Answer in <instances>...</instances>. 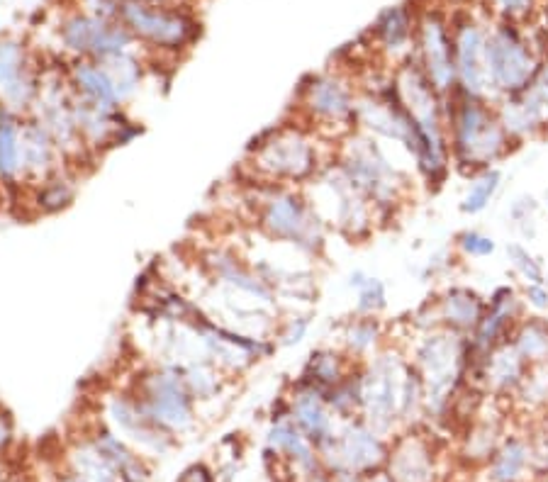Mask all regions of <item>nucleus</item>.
<instances>
[{"mask_svg":"<svg viewBox=\"0 0 548 482\" xmlns=\"http://www.w3.org/2000/svg\"><path fill=\"white\" fill-rule=\"evenodd\" d=\"M444 115L451 166L466 176L497 166L519 149L500 122L495 100L473 98L456 88L451 95H444Z\"/></svg>","mask_w":548,"mask_h":482,"instance_id":"nucleus-1","label":"nucleus"},{"mask_svg":"<svg viewBox=\"0 0 548 482\" xmlns=\"http://www.w3.org/2000/svg\"><path fill=\"white\" fill-rule=\"evenodd\" d=\"M415 351L410 353L412 366L422 375L424 407L429 412H441L451 407L458 390L468 383L471 371V344L468 336L436 327L419 332Z\"/></svg>","mask_w":548,"mask_h":482,"instance_id":"nucleus-2","label":"nucleus"},{"mask_svg":"<svg viewBox=\"0 0 548 482\" xmlns=\"http://www.w3.org/2000/svg\"><path fill=\"white\" fill-rule=\"evenodd\" d=\"M337 166L351 186L373 205L376 215H393L410 190V181L402 176L400 168L390 164L380 144L366 132L346 134Z\"/></svg>","mask_w":548,"mask_h":482,"instance_id":"nucleus-3","label":"nucleus"},{"mask_svg":"<svg viewBox=\"0 0 548 482\" xmlns=\"http://www.w3.org/2000/svg\"><path fill=\"white\" fill-rule=\"evenodd\" d=\"M254 173L266 186H298L320 176L317 139L305 125H281L261 134L249 147Z\"/></svg>","mask_w":548,"mask_h":482,"instance_id":"nucleus-4","label":"nucleus"},{"mask_svg":"<svg viewBox=\"0 0 548 482\" xmlns=\"http://www.w3.org/2000/svg\"><path fill=\"white\" fill-rule=\"evenodd\" d=\"M259 227L268 239L295 246L307 256H320L324 249V220L300 190L268 188L259 207Z\"/></svg>","mask_w":548,"mask_h":482,"instance_id":"nucleus-5","label":"nucleus"},{"mask_svg":"<svg viewBox=\"0 0 548 482\" xmlns=\"http://www.w3.org/2000/svg\"><path fill=\"white\" fill-rule=\"evenodd\" d=\"M485 64H488L492 100L522 93L541 69L539 56L510 22H502L488 35Z\"/></svg>","mask_w":548,"mask_h":482,"instance_id":"nucleus-6","label":"nucleus"},{"mask_svg":"<svg viewBox=\"0 0 548 482\" xmlns=\"http://www.w3.org/2000/svg\"><path fill=\"white\" fill-rule=\"evenodd\" d=\"M410 358L380 351L361 366V414L371 429H388L400 417L402 385Z\"/></svg>","mask_w":548,"mask_h":482,"instance_id":"nucleus-7","label":"nucleus"},{"mask_svg":"<svg viewBox=\"0 0 548 482\" xmlns=\"http://www.w3.org/2000/svg\"><path fill=\"white\" fill-rule=\"evenodd\" d=\"M134 400L156 427L183 431L193 424V400L178 368H154L137 380Z\"/></svg>","mask_w":548,"mask_h":482,"instance_id":"nucleus-8","label":"nucleus"},{"mask_svg":"<svg viewBox=\"0 0 548 482\" xmlns=\"http://www.w3.org/2000/svg\"><path fill=\"white\" fill-rule=\"evenodd\" d=\"M356 100L359 95L344 78L320 74L300 88L298 108L310 130L324 132L329 127L334 132V127H341V132L351 134L356 130Z\"/></svg>","mask_w":548,"mask_h":482,"instance_id":"nucleus-9","label":"nucleus"},{"mask_svg":"<svg viewBox=\"0 0 548 482\" xmlns=\"http://www.w3.org/2000/svg\"><path fill=\"white\" fill-rule=\"evenodd\" d=\"M120 20L132 37L159 49H183L198 37V22L183 10H169L144 0H120Z\"/></svg>","mask_w":548,"mask_h":482,"instance_id":"nucleus-10","label":"nucleus"},{"mask_svg":"<svg viewBox=\"0 0 548 482\" xmlns=\"http://www.w3.org/2000/svg\"><path fill=\"white\" fill-rule=\"evenodd\" d=\"M35 117L39 125L47 130L49 137L54 139L61 156H81L88 147L83 144L81 132H78L76 117H74V93H66V88L59 81H42L35 103H32Z\"/></svg>","mask_w":548,"mask_h":482,"instance_id":"nucleus-11","label":"nucleus"},{"mask_svg":"<svg viewBox=\"0 0 548 482\" xmlns=\"http://www.w3.org/2000/svg\"><path fill=\"white\" fill-rule=\"evenodd\" d=\"M419 66L427 74L432 86L441 95L456 91V56L454 32L436 13H427L419 20Z\"/></svg>","mask_w":548,"mask_h":482,"instance_id":"nucleus-12","label":"nucleus"},{"mask_svg":"<svg viewBox=\"0 0 548 482\" xmlns=\"http://www.w3.org/2000/svg\"><path fill=\"white\" fill-rule=\"evenodd\" d=\"M524 317V300L514 285H500L488 297V310L473 334L468 336L471 344V363L480 361L488 353L500 346L502 341H510L514 324Z\"/></svg>","mask_w":548,"mask_h":482,"instance_id":"nucleus-13","label":"nucleus"},{"mask_svg":"<svg viewBox=\"0 0 548 482\" xmlns=\"http://www.w3.org/2000/svg\"><path fill=\"white\" fill-rule=\"evenodd\" d=\"M61 39L71 52L100 61L125 54L132 44V32L125 25H113L110 20L93 15H74L61 25Z\"/></svg>","mask_w":548,"mask_h":482,"instance_id":"nucleus-14","label":"nucleus"},{"mask_svg":"<svg viewBox=\"0 0 548 482\" xmlns=\"http://www.w3.org/2000/svg\"><path fill=\"white\" fill-rule=\"evenodd\" d=\"M485 42L488 35L473 20L456 22L454 56H456V88L473 98H490L488 64H485Z\"/></svg>","mask_w":548,"mask_h":482,"instance_id":"nucleus-15","label":"nucleus"},{"mask_svg":"<svg viewBox=\"0 0 548 482\" xmlns=\"http://www.w3.org/2000/svg\"><path fill=\"white\" fill-rule=\"evenodd\" d=\"M529 371L531 366L519 356L512 341H502L488 356L471 363L468 383L485 385V390L495 392V395H512V392L522 390L524 380L529 378Z\"/></svg>","mask_w":548,"mask_h":482,"instance_id":"nucleus-16","label":"nucleus"},{"mask_svg":"<svg viewBox=\"0 0 548 482\" xmlns=\"http://www.w3.org/2000/svg\"><path fill=\"white\" fill-rule=\"evenodd\" d=\"M327 456L334 458L337 468L346 473H363L373 470L385 458V446L378 439L376 429L368 424H349L339 436H329L320 446Z\"/></svg>","mask_w":548,"mask_h":482,"instance_id":"nucleus-17","label":"nucleus"},{"mask_svg":"<svg viewBox=\"0 0 548 482\" xmlns=\"http://www.w3.org/2000/svg\"><path fill=\"white\" fill-rule=\"evenodd\" d=\"M39 83L18 42H0V103L10 112L32 108Z\"/></svg>","mask_w":548,"mask_h":482,"instance_id":"nucleus-18","label":"nucleus"},{"mask_svg":"<svg viewBox=\"0 0 548 482\" xmlns=\"http://www.w3.org/2000/svg\"><path fill=\"white\" fill-rule=\"evenodd\" d=\"M497 115L505 130L510 132L514 142L522 147L524 142L536 137H546L548 134V117L541 100L531 88H524L522 93L507 95V98L495 100Z\"/></svg>","mask_w":548,"mask_h":482,"instance_id":"nucleus-19","label":"nucleus"},{"mask_svg":"<svg viewBox=\"0 0 548 482\" xmlns=\"http://www.w3.org/2000/svg\"><path fill=\"white\" fill-rule=\"evenodd\" d=\"M64 159L61 151L49 137L47 130L37 120H27L20 125V161H22V181L39 186L47 178L57 176L61 171L57 161Z\"/></svg>","mask_w":548,"mask_h":482,"instance_id":"nucleus-20","label":"nucleus"},{"mask_svg":"<svg viewBox=\"0 0 548 482\" xmlns=\"http://www.w3.org/2000/svg\"><path fill=\"white\" fill-rule=\"evenodd\" d=\"M439 327L471 336L488 310V297H483L471 285H449L444 293L434 297Z\"/></svg>","mask_w":548,"mask_h":482,"instance_id":"nucleus-21","label":"nucleus"},{"mask_svg":"<svg viewBox=\"0 0 548 482\" xmlns=\"http://www.w3.org/2000/svg\"><path fill=\"white\" fill-rule=\"evenodd\" d=\"M288 414L295 422V427L303 431L312 444L322 446L334 434L332 407H329L327 395L322 390L312 388V385H305L298 380L293 397L288 402Z\"/></svg>","mask_w":548,"mask_h":482,"instance_id":"nucleus-22","label":"nucleus"},{"mask_svg":"<svg viewBox=\"0 0 548 482\" xmlns=\"http://www.w3.org/2000/svg\"><path fill=\"white\" fill-rule=\"evenodd\" d=\"M359 366L361 361L351 358L344 349H317L307 356L303 373H300V383L312 385V388L322 390L327 395Z\"/></svg>","mask_w":548,"mask_h":482,"instance_id":"nucleus-23","label":"nucleus"},{"mask_svg":"<svg viewBox=\"0 0 548 482\" xmlns=\"http://www.w3.org/2000/svg\"><path fill=\"white\" fill-rule=\"evenodd\" d=\"M71 86H74V93L81 95V98L91 100L98 108L108 112H120V95L115 91V83L110 81L108 71L93 61H78V64L71 69Z\"/></svg>","mask_w":548,"mask_h":482,"instance_id":"nucleus-24","label":"nucleus"},{"mask_svg":"<svg viewBox=\"0 0 548 482\" xmlns=\"http://www.w3.org/2000/svg\"><path fill=\"white\" fill-rule=\"evenodd\" d=\"M510 341L531 368L548 363V319L522 317L514 324Z\"/></svg>","mask_w":548,"mask_h":482,"instance_id":"nucleus-25","label":"nucleus"},{"mask_svg":"<svg viewBox=\"0 0 548 482\" xmlns=\"http://www.w3.org/2000/svg\"><path fill=\"white\" fill-rule=\"evenodd\" d=\"M385 329L383 324L378 322V317H366V315H356L354 319L344 324L341 329V346L344 351L349 353L351 358L356 361H368V356H376L380 341H383Z\"/></svg>","mask_w":548,"mask_h":482,"instance_id":"nucleus-26","label":"nucleus"},{"mask_svg":"<svg viewBox=\"0 0 548 482\" xmlns=\"http://www.w3.org/2000/svg\"><path fill=\"white\" fill-rule=\"evenodd\" d=\"M20 125L15 112L0 105V183H18L22 178L20 161Z\"/></svg>","mask_w":548,"mask_h":482,"instance_id":"nucleus-27","label":"nucleus"},{"mask_svg":"<svg viewBox=\"0 0 548 482\" xmlns=\"http://www.w3.org/2000/svg\"><path fill=\"white\" fill-rule=\"evenodd\" d=\"M390 480L395 482H429L432 478V463L429 453L419 441H405L390 458Z\"/></svg>","mask_w":548,"mask_h":482,"instance_id":"nucleus-28","label":"nucleus"},{"mask_svg":"<svg viewBox=\"0 0 548 482\" xmlns=\"http://www.w3.org/2000/svg\"><path fill=\"white\" fill-rule=\"evenodd\" d=\"M502 178L505 176H502V171L497 166L475 173V176H471V183H468L466 193H463L461 203H458V210L468 217H475L480 215V212L488 210L492 200H495L497 193H500Z\"/></svg>","mask_w":548,"mask_h":482,"instance_id":"nucleus-29","label":"nucleus"},{"mask_svg":"<svg viewBox=\"0 0 548 482\" xmlns=\"http://www.w3.org/2000/svg\"><path fill=\"white\" fill-rule=\"evenodd\" d=\"M268 441H271V446L276 448V451L285 453V456H290L293 461L305 465V468H312V465H315L312 441L307 439L303 431L295 427L293 419H290V422L285 417L278 419V422L273 424Z\"/></svg>","mask_w":548,"mask_h":482,"instance_id":"nucleus-30","label":"nucleus"},{"mask_svg":"<svg viewBox=\"0 0 548 482\" xmlns=\"http://www.w3.org/2000/svg\"><path fill=\"white\" fill-rule=\"evenodd\" d=\"M95 446L100 448V451L105 453V458H108L110 463L115 465L117 475H120L125 482H144L147 480V470H144L142 461H139V456H134V453L122 444L120 439L113 434H108V431H100L98 436H95L93 441Z\"/></svg>","mask_w":548,"mask_h":482,"instance_id":"nucleus-31","label":"nucleus"},{"mask_svg":"<svg viewBox=\"0 0 548 482\" xmlns=\"http://www.w3.org/2000/svg\"><path fill=\"white\" fill-rule=\"evenodd\" d=\"M351 288H356V315L378 317L388 305V293H385V283L380 278L366 276L363 271L351 273L349 278Z\"/></svg>","mask_w":548,"mask_h":482,"instance_id":"nucleus-32","label":"nucleus"},{"mask_svg":"<svg viewBox=\"0 0 548 482\" xmlns=\"http://www.w3.org/2000/svg\"><path fill=\"white\" fill-rule=\"evenodd\" d=\"M76 478L83 482H117L120 475H117L115 465L105 458V453L98 446L88 444L78 448Z\"/></svg>","mask_w":548,"mask_h":482,"instance_id":"nucleus-33","label":"nucleus"},{"mask_svg":"<svg viewBox=\"0 0 548 482\" xmlns=\"http://www.w3.org/2000/svg\"><path fill=\"white\" fill-rule=\"evenodd\" d=\"M376 32L385 49H393V52L405 49L412 37L410 13H407L405 8H390L388 13H383V18L378 20Z\"/></svg>","mask_w":548,"mask_h":482,"instance_id":"nucleus-34","label":"nucleus"},{"mask_svg":"<svg viewBox=\"0 0 548 482\" xmlns=\"http://www.w3.org/2000/svg\"><path fill=\"white\" fill-rule=\"evenodd\" d=\"M76 186L69 176L57 173V176L47 178L44 183H39L35 190V203L42 212H59L74 200Z\"/></svg>","mask_w":548,"mask_h":482,"instance_id":"nucleus-35","label":"nucleus"},{"mask_svg":"<svg viewBox=\"0 0 548 482\" xmlns=\"http://www.w3.org/2000/svg\"><path fill=\"white\" fill-rule=\"evenodd\" d=\"M529 461V451L522 441L510 439L497 451L492 461V480L495 482H514L522 475L524 465Z\"/></svg>","mask_w":548,"mask_h":482,"instance_id":"nucleus-36","label":"nucleus"},{"mask_svg":"<svg viewBox=\"0 0 548 482\" xmlns=\"http://www.w3.org/2000/svg\"><path fill=\"white\" fill-rule=\"evenodd\" d=\"M100 66L108 71L110 81L115 83V91L117 95H120V100L130 98L134 88H137L139 76H142L137 61L127 54H115V56H108V59H100Z\"/></svg>","mask_w":548,"mask_h":482,"instance_id":"nucleus-37","label":"nucleus"},{"mask_svg":"<svg viewBox=\"0 0 548 482\" xmlns=\"http://www.w3.org/2000/svg\"><path fill=\"white\" fill-rule=\"evenodd\" d=\"M505 251H507V261H510L512 271L524 280V285L546 283L548 276H546L544 261H541L536 254H531L522 241H510V244L505 246Z\"/></svg>","mask_w":548,"mask_h":482,"instance_id":"nucleus-38","label":"nucleus"},{"mask_svg":"<svg viewBox=\"0 0 548 482\" xmlns=\"http://www.w3.org/2000/svg\"><path fill=\"white\" fill-rule=\"evenodd\" d=\"M454 246L463 259H490L497 251V241L480 229H463Z\"/></svg>","mask_w":548,"mask_h":482,"instance_id":"nucleus-39","label":"nucleus"},{"mask_svg":"<svg viewBox=\"0 0 548 482\" xmlns=\"http://www.w3.org/2000/svg\"><path fill=\"white\" fill-rule=\"evenodd\" d=\"M536 212H539V203L534 198H529V195H522V198H517L510 205L514 229L527 241L536 237Z\"/></svg>","mask_w":548,"mask_h":482,"instance_id":"nucleus-40","label":"nucleus"},{"mask_svg":"<svg viewBox=\"0 0 548 482\" xmlns=\"http://www.w3.org/2000/svg\"><path fill=\"white\" fill-rule=\"evenodd\" d=\"M307 329H310V317H305V315L290 317L288 322L283 324L281 334H278V339H281V346L300 344V341L305 339Z\"/></svg>","mask_w":548,"mask_h":482,"instance_id":"nucleus-41","label":"nucleus"},{"mask_svg":"<svg viewBox=\"0 0 548 482\" xmlns=\"http://www.w3.org/2000/svg\"><path fill=\"white\" fill-rule=\"evenodd\" d=\"M524 305L536 312H548V283H529L522 288Z\"/></svg>","mask_w":548,"mask_h":482,"instance_id":"nucleus-42","label":"nucleus"},{"mask_svg":"<svg viewBox=\"0 0 548 482\" xmlns=\"http://www.w3.org/2000/svg\"><path fill=\"white\" fill-rule=\"evenodd\" d=\"M529 88L536 93V98L541 100V105H544L546 117H548V64H541L539 74L534 76V81L529 83Z\"/></svg>","mask_w":548,"mask_h":482,"instance_id":"nucleus-43","label":"nucleus"},{"mask_svg":"<svg viewBox=\"0 0 548 482\" xmlns=\"http://www.w3.org/2000/svg\"><path fill=\"white\" fill-rule=\"evenodd\" d=\"M500 8L505 10L507 18H514V15H524L531 8V0H497Z\"/></svg>","mask_w":548,"mask_h":482,"instance_id":"nucleus-44","label":"nucleus"},{"mask_svg":"<svg viewBox=\"0 0 548 482\" xmlns=\"http://www.w3.org/2000/svg\"><path fill=\"white\" fill-rule=\"evenodd\" d=\"M10 436H13V424H10L8 414L0 409V451L10 444Z\"/></svg>","mask_w":548,"mask_h":482,"instance_id":"nucleus-45","label":"nucleus"},{"mask_svg":"<svg viewBox=\"0 0 548 482\" xmlns=\"http://www.w3.org/2000/svg\"><path fill=\"white\" fill-rule=\"evenodd\" d=\"M181 482H210V473L203 468V465H193V468L183 473Z\"/></svg>","mask_w":548,"mask_h":482,"instance_id":"nucleus-46","label":"nucleus"},{"mask_svg":"<svg viewBox=\"0 0 548 482\" xmlns=\"http://www.w3.org/2000/svg\"><path fill=\"white\" fill-rule=\"evenodd\" d=\"M61 482H83V480H78V478H64Z\"/></svg>","mask_w":548,"mask_h":482,"instance_id":"nucleus-47","label":"nucleus"},{"mask_svg":"<svg viewBox=\"0 0 548 482\" xmlns=\"http://www.w3.org/2000/svg\"><path fill=\"white\" fill-rule=\"evenodd\" d=\"M144 3H159V0H144Z\"/></svg>","mask_w":548,"mask_h":482,"instance_id":"nucleus-48","label":"nucleus"},{"mask_svg":"<svg viewBox=\"0 0 548 482\" xmlns=\"http://www.w3.org/2000/svg\"><path fill=\"white\" fill-rule=\"evenodd\" d=\"M546 205H548V198H546Z\"/></svg>","mask_w":548,"mask_h":482,"instance_id":"nucleus-49","label":"nucleus"}]
</instances>
